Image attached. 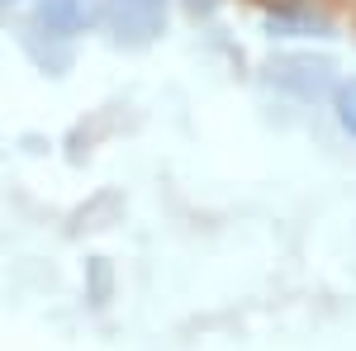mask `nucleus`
Returning a JSON list of instances; mask_svg holds the SVG:
<instances>
[{
  "label": "nucleus",
  "instance_id": "1",
  "mask_svg": "<svg viewBox=\"0 0 356 351\" xmlns=\"http://www.w3.org/2000/svg\"><path fill=\"white\" fill-rule=\"evenodd\" d=\"M100 19L119 43L129 48H147L166 28V0H105Z\"/></svg>",
  "mask_w": 356,
  "mask_h": 351
},
{
  "label": "nucleus",
  "instance_id": "2",
  "mask_svg": "<svg viewBox=\"0 0 356 351\" xmlns=\"http://www.w3.org/2000/svg\"><path fill=\"white\" fill-rule=\"evenodd\" d=\"M33 24L48 38H76L95 24V5L90 0H33Z\"/></svg>",
  "mask_w": 356,
  "mask_h": 351
},
{
  "label": "nucleus",
  "instance_id": "3",
  "mask_svg": "<svg viewBox=\"0 0 356 351\" xmlns=\"http://www.w3.org/2000/svg\"><path fill=\"white\" fill-rule=\"evenodd\" d=\"M271 76L309 100V95H318V90L332 85V62L328 57H280V62L271 67Z\"/></svg>",
  "mask_w": 356,
  "mask_h": 351
},
{
  "label": "nucleus",
  "instance_id": "4",
  "mask_svg": "<svg viewBox=\"0 0 356 351\" xmlns=\"http://www.w3.org/2000/svg\"><path fill=\"white\" fill-rule=\"evenodd\" d=\"M266 28L271 33H280V38H328V19L323 15H314V10H280V15H271L266 19Z\"/></svg>",
  "mask_w": 356,
  "mask_h": 351
},
{
  "label": "nucleus",
  "instance_id": "5",
  "mask_svg": "<svg viewBox=\"0 0 356 351\" xmlns=\"http://www.w3.org/2000/svg\"><path fill=\"white\" fill-rule=\"evenodd\" d=\"M332 109H337V124L356 138V81H342L337 95H332Z\"/></svg>",
  "mask_w": 356,
  "mask_h": 351
},
{
  "label": "nucleus",
  "instance_id": "6",
  "mask_svg": "<svg viewBox=\"0 0 356 351\" xmlns=\"http://www.w3.org/2000/svg\"><path fill=\"white\" fill-rule=\"evenodd\" d=\"M0 5H15V0H0Z\"/></svg>",
  "mask_w": 356,
  "mask_h": 351
}]
</instances>
